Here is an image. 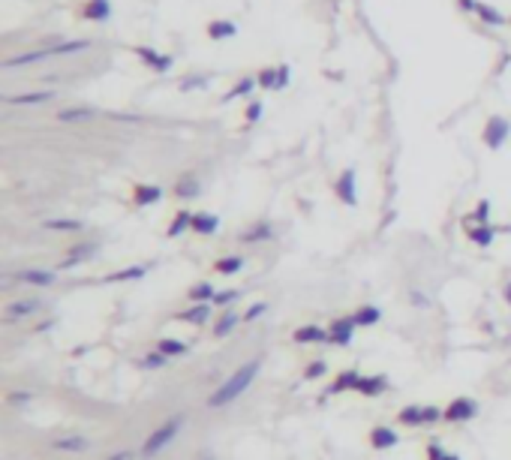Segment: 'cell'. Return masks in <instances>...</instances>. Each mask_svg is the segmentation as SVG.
<instances>
[{
    "instance_id": "cell-1",
    "label": "cell",
    "mask_w": 511,
    "mask_h": 460,
    "mask_svg": "<svg viewBox=\"0 0 511 460\" xmlns=\"http://www.w3.org/2000/svg\"><path fill=\"white\" fill-rule=\"evenodd\" d=\"M259 370H262V358H250L247 364H241L235 370V373L226 379V383L214 391V394L208 397V406L211 409H223V406H229L232 400H238L244 394V391L253 385V379L259 376Z\"/></svg>"
},
{
    "instance_id": "cell-2",
    "label": "cell",
    "mask_w": 511,
    "mask_h": 460,
    "mask_svg": "<svg viewBox=\"0 0 511 460\" xmlns=\"http://www.w3.org/2000/svg\"><path fill=\"white\" fill-rule=\"evenodd\" d=\"M180 424H184V415H172V418H168L166 424H160V428H156L151 436H147V442L142 445V454L144 457H154V454H160L163 448L168 445L178 436V430H180Z\"/></svg>"
},
{
    "instance_id": "cell-3",
    "label": "cell",
    "mask_w": 511,
    "mask_h": 460,
    "mask_svg": "<svg viewBox=\"0 0 511 460\" xmlns=\"http://www.w3.org/2000/svg\"><path fill=\"white\" fill-rule=\"evenodd\" d=\"M508 132H511V123L505 120V118H499V115H493L491 120H487V127H484V144L491 151H499L505 144V139H508Z\"/></svg>"
},
{
    "instance_id": "cell-4",
    "label": "cell",
    "mask_w": 511,
    "mask_h": 460,
    "mask_svg": "<svg viewBox=\"0 0 511 460\" xmlns=\"http://www.w3.org/2000/svg\"><path fill=\"white\" fill-rule=\"evenodd\" d=\"M135 54H139L142 63H147L154 73H168V70H172V63H175L172 54H163V51L147 49V46H139V49H135Z\"/></svg>"
},
{
    "instance_id": "cell-5",
    "label": "cell",
    "mask_w": 511,
    "mask_h": 460,
    "mask_svg": "<svg viewBox=\"0 0 511 460\" xmlns=\"http://www.w3.org/2000/svg\"><path fill=\"white\" fill-rule=\"evenodd\" d=\"M475 412H479V403L472 397H457L445 409V418L448 421H469V418H475Z\"/></svg>"
},
{
    "instance_id": "cell-6",
    "label": "cell",
    "mask_w": 511,
    "mask_h": 460,
    "mask_svg": "<svg viewBox=\"0 0 511 460\" xmlns=\"http://www.w3.org/2000/svg\"><path fill=\"white\" fill-rule=\"evenodd\" d=\"M334 189H337V199L343 201V205H355V201H358V193H355V169H346L343 175H340L337 184H334Z\"/></svg>"
},
{
    "instance_id": "cell-7",
    "label": "cell",
    "mask_w": 511,
    "mask_h": 460,
    "mask_svg": "<svg viewBox=\"0 0 511 460\" xmlns=\"http://www.w3.org/2000/svg\"><path fill=\"white\" fill-rule=\"evenodd\" d=\"M352 331H355V319L352 316H343L331 325V331H328V340L337 343V346H346L352 340Z\"/></svg>"
},
{
    "instance_id": "cell-8",
    "label": "cell",
    "mask_w": 511,
    "mask_h": 460,
    "mask_svg": "<svg viewBox=\"0 0 511 460\" xmlns=\"http://www.w3.org/2000/svg\"><path fill=\"white\" fill-rule=\"evenodd\" d=\"M385 388H388V379H385V376H361L355 383V391H361L364 397H376V394H382Z\"/></svg>"
},
{
    "instance_id": "cell-9",
    "label": "cell",
    "mask_w": 511,
    "mask_h": 460,
    "mask_svg": "<svg viewBox=\"0 0 511 460\" xmlns=\"http://www.w3.org/2000/svg\"><path fill=\"white\" fill-rule=\"evenodd\" d=\"M97 115H99V111L94 106H73V108L58 111V120H63V123H82V120H90Z\"/></svg>"
},
{
    "instance_id": "cell-10",
    "label": "cell",
    "mask_w": 511,
    "mask_h": 460,
    "mask_svg": "<svg viewBox=\"0 0 511 460\" xmlns=\"http://www.w3.org/2000/svg\"><path fill=\"white\" fill-rule=\"evenodd\" d=\"M49 99H54V91H27V94L9 97V106H37V103H49Z\"/></svg>"
},
{
    "instance_id": "cell-11",
    "label": "cell",
    "mask_w": 511,
    "mask_h": 460,
    "mask_svg": "<svg viewBox=\"0 0 511 460\" xmlns=\"http://www.w3.org/2000/svg\"><path fill=\"white\" fill-rule=\"evenodd\" d=\"M82 13H85V18H90V21H106V18L111 15V0H87Z\"/></svg>"
},
{
    "instance_id": "cell-12",
    "label": "cell",
    "mask_w": 511,
    "mask_h": 460,
    "mask_svg": "<svg viewBox=\"0 0 511 460\" xmlns=\"http://www.w3.org/2000/svg\"><path fill=\"white\" fill-rule=\"evenodd\" d=\"M160 199H163V187H156V184L135 187V205H156Z\"/></svg>"
},
{
    "instance_id": "cell-13",
    "label": "cell",
    "mask_w": 511,
    "mask_h": 460,
    "mask_svg": "<svg viewBox=\"0 0 511 460\" xmlns=\"http://www.w3.org/2000/svg\"><path fill=\"white\" fill-rule=\"evenodd\" d=\"M97 253V244H78L75 250H70V256L61 262V268H73V265H82V262H87L90 256Z\"/></svg>"
},
{
    "instance_id": "cell-14",
    "label": "cell",
    "mask_w": 511,
    "mask_h": 460,
    "mask_svg": "<svg viewBox=\"0 0 511 460\" xmlns=\"http://www.w3.org/2000/svg\"><path fill=\"white\" fill-rule=\"evenodd\" d=\"M328 331H322L319 325H304V328L295 331V343H325Z\"/></svg>"
},
{
    "instance_id": "cell-15",
    "label": "cell",
    "mask_w": 511,
    "mask_h": 460,
    "mask_svg": "<svg viewBox=\"0 0 511 460\" xmlns=\"http://www.w3.org/2000/svg\"><path fill=\"white\" fill-rule=\"evenodd\" d=\"M90 49V39H66V42H58V46L49 49V58H61V54H75V51H85Z\"/></svg>"
},
{
    "instance_id": "cell-16",
    "label": "cell",
    "mask_w": 511,
    "mask_h": 460,
    "mask_svg": "<svg viewBox=\"0 0 511 460\" xmlns=\"http://www.w3.org/2000/svg\"><path fill=\"white\" fill-rule=\"evenodd\" d=\"M217 229H220V217L217 214H192V232L214 235Z\"/></svg>"
},
{
    "instance_id": "cell-17",
    "label": "cell",
    "mask_w": 511,
    "mask_h": 460,
    "mask_svg": "<svg viewBox=\"0 0 511 460\" xmlns=\"http://www.w3.org/2000/svg\"><path fill=\"white\" fill-rule=\"evenodd\" d=\"M37 310H39V301H33V298H27V301H16V304L6 307V319L16 322V319H21V316H30V313H37Z\"/></svg>"
},
{
    "instance_id": "cell-18",
    "label": "cell",
    "mask_w": 511,
    "mask_h": 460,
    "mask_svg": "<svg viewBox=\"0 0 511 460\" xmlns=\"http://www.w3.org/2000/svg\"><path fill=\"white\" fill-rule=\"evenodd\" d=\"M49 58V49H39V51H30V54H18V58H6L4 61V70H16V66H27V63H39Z\"/></svg>"
},
{
    "instance_id": "cell-19",
    "label": "cell",
    "mask_w": 511,
    "mask_h": 460,
    "mask_svg": "<svg viewBox=\"0 0 511 460\" xmlns=\"http://www.w3.org/2000/svg\"><path fill=\"white\" fill-rule=\"evenodd\" d=\"M370 445L373 448H394L397 445V433L391 428H373L370 430Z\"/></svg>"
},
{
    "instance_id": "cell-20",
    "label": "cell",
    "mask_w": 511,
    "mask_h": 460,
    "mask_svg": "<svg viewBox=\"0 0 511 460\" xmlns=\"http://www.w3.org/2000/svg\"><path fill=\"white\" fill-rule=\"evenodd\" d=\"M475 15H479L484 25H491V27H503L505 25V15L499 13V9H493L491 4H479V6H475Z\"/></svg>"
},
{
    "instance_id": "cell-21",
    "label": "cell",
    "mask_w": 511,
    "mask_h": 460,
    "mask_svg": "<svg viewBox=\"0 0 511 460\" xmlns=\"http://www.w3.org/2000/svg\"><path fill=\"white\" fill-rule=\"evenodd\" d=\"M211 316V304H196V307H190L184 313H178V319L180 322H190V325H202V322H208Z\"/></svg>"
},
{
    "instance_id": "cell-22",
    "label": "cell",
    "mask_w": 511,
    "mask_h": 460,
    "mask_svg": "<svg viewBox=\"0 0 511 460\" xmlns=\"http://www.w3.org/2000/svg\"><path fill=\"white\" fill-rule=\"evenodd\" d=\"M18 280H21V283H30V286H51L54 283V274L51 271H37V268H30V271H21Z\"/></svg>"
},
{
    "instance_id": "cell-23",
    "label": "cell",
    "mask_w": 511,
    "mask_h": 460,
    "mask_svg": "<svg viewBox=\"0 0 511 460\" xmlns=\"http://www.w3.org/2000/svg\"><path fill=\"white\" fill-rule=\"evenodd\" d=\"M238 33V25L235 21H211L208 25V37L211 39H229Z\"/></svg>"
},
{
    "instance_id": "cell-24",
    "label": "cell",
    "mask_w": 511,
    "mask_h": 460,
    "mask_svg": "<svg viewBox=\"0 0 511 460\" xmlns=\"http://www.w3.org/2000/svg\"><path fill=\"white\" fill-rule=\"evenodd\" d=\"M256 87H259V82H256V78H241V82H235V87H232V91L223 97V103H232L235 97H250V94L256 91Z\"/></svg>"
},
{
    "instance_id": "cell-25",
    "label": "cell",
    "mask_w": 511,
    "mask_h": 460,
    "mask_svg": "<svg viewBox=\"0 0 511 460\" xmlns=\"http://www.w3.org/2000/svg\"><path fill=\"white\" fill-rule=\"evenodd\" d=\"M238 322H241V316H238L235 310H226L223 316L217 319V325H214V334H217V337H226V334H229Z\"/></svg>"
},
{
    "instance_id": "cell-26",
    "label": "cell",
    "mask_w": 511,
    "mask_h": 460,
    "mask_svg": "<svg viewBox=\"0 0 511 460\" xmlns=\"http://www.w3.org/2000/svg\"><path fill=\"white\" fill-rule=\"evenodd\" d=\"M175 193L180 196V199H192V196H199V181L192 175H184L180 181L175 184Z\"/></svg>"
},
{
    "instance_id": "cell-27",
    "label": "cell",
    "mask_w": 511,
    "mask_h": 460,
    "mask_svg": "<svg viewBox=\"0 0 511 460\" xmlns=\"http://www.w3.org/2000/svg\"><path fill=\"white\" fill-rule=\"evenodd\" d=\"M187 229H192V214H190V211H178L175 223L168 226V238H178V235L187 232Z\"/></svg>"
},
{
    "instance_id": "cell-28",
    "label": "cell",
    "mask_w": 511,
    "mask_h": 460,
    "mask_svg": "<svg viewBox=\"0 0 511 460\" xmlns=\"http://www.w3.org/2000/svg\"><path fill=\"white\" fill-rule=\"evenodd\" d=\"M271 238V226L268 223H256L253 229H247L244 235H241V241H247V244H256V241H268Z\"/></svg>"
},
{
    "instance_id": "cell-29",
    "label": "cell",
    "mask_w": 511,
    "mask_h": 460,
    "mask_svg": "<svg viewBox=\"0 0 511 460\" xmlns=\"http://www.w3.org/2000/svg\"><path fill=\"white\" fill-rule=\"evenodd\" d=\"M54 448L58 452H85L87 440L85 436H66V440H54Z\"/></svg>"
},
{
    "instance_id": "cell-30",
    "label": "cell",
    "mask_w": 511,
    "mask_h": 460,
    "mask_svg": "<svg viewBox=\"0 0 511 460\" xmlns=\"http://www.w3.org/2000/svg\"><path fill=\"white\" fill-rule=\"evenodd\" d=\"M214 286L211 283H199V286H192L190 289V301H196V304H208V301H214Z\"/></svg>"
},
{
    "instance_id": "cell-31",
    "label": "cell",
    "mask_w": 511,
    "mask_h": 460,
    "mask_svg": "<svg viewBox=\"0 0 511 460\" xmlns=\"http://www.w3.org/2000/svg\"><path fill=\"white\" fill-rule=\"evenodd\" d=\"M469 238H472V244H479V247H491V244H493V238H496V232L484 223V226H479V229H472V232H469Z\"/></svg>"
},
{
    "instance_id": "cell-32",
    "label": "cell",
    "mask_w": 511,
    "mask_h": 460,
    "mask_svg": "<svg viewBox=\"0 0 511 460\" xmlns=\"http://www.w3.org/2000/svg\"><path fill=\"white\" fill-rule=\"evenodd\" d=\"M358 379H361V376L355 373V370H346V373H340L337 383L331 385V394H340V391H346V388H355Z\"/></svg>"
},
{
    "instance_id": "cell-33",
    "label": "cell",
    "mask_w": 511,
    "mask_h": 460,
    "mask_svg": "<svg viewBox=\"0 0 511 460\" xmlns=\"http://www.w3.org/2000/svg\"><path fill=\"white\" fill-rule=\"evenodd\" d=\"M379 316H382L379 307H361L352 319H355V325H361V328H364V325H376V322H379Z\"/></svg>"
},
{
    "instance_id": "cell-34",
    "label": "cell",
    "mask_w": 511,
    "mask_h": 460,
    "mask_svg": "<svg viewBox=\"0 0 511 460\" xmlns=\"http://www.w3.org/2000/svg\"><path fill=\"white\" fill-rule=\"evenodd\" d=\"M214 268H217L220 274H238L244 268V259H241V256H226V259H220Z\"/></svg>"
},
{
    "instance_id": "cell-35",
    "label": "cell",
    "mask_w": 511,
    "mask_h": 460,
    "mask_svg": "<svg viewBox=\"0 0 511 460\" xmlns=\"http://www.w3.org/2000/svg\"><path fill=\"white\" fill-rule=\"evenodd\" d=\"M45 229H51V232H78L82 229V223L78 220H45Z\"/></svg>"
},
{
    "instance_id": "cell-36",
    "label": "cell",
    "mask_w": 511,
    "mask_h": 460,
    "mask_svg": "<svg viewBox=\"0 0 511 460\" xmlns=\"http://www.w3.org/2000/svg\"><path fill=\"white\" fill-rule=\"evenodd\" d=\"M144 271H147L144 265H135V268H127V271L111 274V277H109V283H118V280H139V277H144Z\"/></svg>"
},
{
    "instance_id": "cell-37",
    "label": "cell",
    "mask_w": 511,
    "mask_h": 460,
    "mask_svg": "<svg viewBox=\"0 0 511 460\" xmlns=\"http://www.w3.org/2000/svg\"><path fill=\"white\" fill-rule=\"evenodd\" d=\"M160 352H163L166 358H175V355H184L187 346L180 343V340H163V343H160Z\"/></svg>"
},
{
    "instance_id": "cell-38",
    "label": "cell",
    "mask_w": 511,
    "mask_h": 460,
    "mask_svg": "<svg viewBox=\"0 0 511 460\" xmlns=\"http://www.w3.org/2000/svg\"><path fill=\"white\" fill-rule=\"evenodd\" d=\"M421 415H424V406H409L400 412V421L403 424H421Z\"/></svg>"
},
{
    "instance_id": "cell-39",
    "label": "cell",
    "mask_w": 511,
    "mask_h": 460,
    "mask_svg": "<svg viewBox=\"0 0 511 460\" xmlns=\"http://www.w3.org/2000/svg\"><path fill=\"white\" fill-rule=\"evenodd\" d=\"M166 361H168V358H166L163 352H154V355H147V358H144L142 367H147V370H160V367H166Z\"/></svg>"
},
{
    "instance_id": "cell-40",
    "label": "cell",
    "mask_w": 511,
    "mask_h": 460,
    "mask_svg": "<svg viewBox=\"0 0 511 460\" xmlns=\"http://www.w3.org/2000/svg\"><path fill=\"white\" fill-rule=\"evenodd\" d=\"M259 87H277V70H262L256 75Z\"/></svg>"
},
{
    "instance_id": "cell-41",
    "label": "cell",
    "mask_w": 511,
    "mask_h": 460,
    "mask_svg": "<svg viewBox=\"0 0 511 460\" xmlns=\"http://www.w3.org/2000/svg\"><path fill=\"white\" fill-rule=\"evenodd\" d=\"M262 111H265V106H262V103H256V99H253V103H250V106H247V111H244V118H247V123H256L259 118H262Z\"/></svg>"
},
{
    "instance_id": "cell-42",
    "label": "cell",
    "mask_w": 511,
    "mask_h": 460,
    "mask_svg": "<svg viewBox=\"0 0 511 460\" xmlns=\"http://www.w3.org/2000/svg\"><path fill=\"white\" fill-rule=\"evenodd\" d=\"M487 217H491V201H487V199H481V201H479V208H475V220H479L481 226H484V223H487Z\"/></svg>"
},
{
    "instance_id": "cell-43",
    "label": "cell",
    "mask_w": 511,
    "mask_h": 460,
    "mask_svg": "<svg viewBox=\"0 0 511 460\" xmlns=\"http://www.w3.org/2000/svg\"><path fill=\"white\" fill-rule=\"evenodd\" d=\"M289 78H292V70H289V66H277V87H274V91H280V87H286V85H289Z\"/></svg>"
},
{
    "instance_id": "cell-44",
    "label": "cell",
    "mask_w": 511,
    "mask_h": 460,
    "mask_svg": "<svg viewBox=\"0 0 511 460\" xmlns=\"http://www.w3.org/2000/svg\"><path fill=\"white\" fill-rule=\"evenodd\" d=\"M265 310H268V304H262V301H259V304H253V307H250V310L244 313V319H247V322H253V319H259V316H262Z\"/></svg>"
},
{
    "instance_id": "cell-45",
    "label": "cell",
    "mask_w": 511,
    "mask_h": 460,
    "mask_svg": "<svg viewBox=\"0 0 511 460\" xmlns=\"http://www.w3.org/2000/svg\"><path fill=\"white\" fill-rule=\"evenodd\" d=\"M235 298H238L235 289H229V292H217V295H214V304H232Z\"/></svg>"
},
{
    "instance_id": "cell-46",
    "label": "cell",
    "mask_w": 511,
    "mask_h": 460,
    "mask_svg": "<svg viewBox=\"0 0 511 460\" xmlns=\"http://www.w3.org/2000/svg\"><path fill=\"white\" fill-rule=\"evenodd\" d=\"M439 415H442V412H439L436 406H424V415H421V424H433V421L439 418Z\"/></svg>"
},
{
    "instance_id": "cell-47",
    "label": "cell",
    "mask_w": 511,
    "mask_h": 460,
    "mask_svg": "<svg viewBox=\"0 0 511 460\" xmlns=\"http://www.w3.org/2000/svg\"><path fill=\"white\" fill-rule=\"evenodd\" d=\"M322 373H325V361H316V364L307 367V379H316V376H322Z\"/></svg>"
},
{
    "instance_id": "cell-48",
    "label": "cell",
    "mask_w": 511,
    "mask_h": 460,
    "mask_svg": "<svg viewBox=\"0 0 511 460\" xmlns=\"http://www.w3.org/2000/svg\"><path fill=\"white\" fill-rule=\"evenodd\" d=\"M442 457H445V452H442V448H439L436 442L427 448V460H442Z\"/></svg>"
},
{
    "instance_id": "cell-49",
    "label": "cell",
    "mask_w": 511,
    "mask_h": 460,
    "mask_svg": "<svg viewBox=\"0 0 511 460\" xmlns=\"http://www.w3.org/2000/svg\"><path fill=\"white\" fill-rule=\"evenodd\" d=\"M192 87H204V78H192V82H180V91H192Z\"/></svg>"
},
{
    "instance_id": "cell-50",
    "label": "cell",
    "mask_w": 511,
    "mask_h": 460,
    "mask_svg": "<svg viewBox=\"0 0 511 460\" xmlns=\"http://www.w3.org/2000/svg\"><path fill=\"white\" fill-rule=\"evenodd\" d=\"M463 13H475V6H479V0H457Z\"/></svg>"
},
{
    "instance_id": "cell-51",
    "label": "cell",
    "mask_w": 511,
    "mask_h": 460,
    "mask_svg": "<svg viewBox=\"0 0 511 460\" xmlns=\"http://www.w3.org/2000/svg\"><path fill=\"white\" fill-rule=\"evenodd\" d=\"M106 460H133V454L130 452H115V454L106 457Z\"/></svg>"
},
{
    "instance_id": "cell-52",
    "label": "cell",
    "mask_w": 511,
    "mask_h": 460,
    "mask_svg": "<svg viewBox=\"0 0 511 460\" xmlns=\"http://www.w3.org/2000/svg\"><path fill=\"white\" fill-rule=\"evenodd\" d=\"M27 400H30L27 391H25V394H13V397H9V403H27Z\"/></svg>"
},
{
    "instance_id": "cell-53",
    "label": "cell",
    "mask_w": 511,
    "mask_h": 460,
    "mask_svg": "<svg viewBox=\"0 0 511 460\" xmlns=\"http://www.w3.org/2000/svg\"><path fill=\"white\" fill-rule=\"evenodd\" d=\"M196 460H217V454L214 452H208V448H204V452H199V457Z\"/></svg>"
},
{
    "instance_id": "cell-54",
    "label": "cell",
    "mask_w": 511,
    "mask_h": 460,
    "mask_svg": "<svg viewBox=\"0 0 511 460\" xmlns=\"http://www.w3.org/2000/svg\"><path fill=\"white\" fill-rule=\"evenodd\" d=\"M505 301H508V304H511V283L505 286Z\"/></svg>"
},
{
    "instance_id": "cell-55",
    "label": "cell",
    "mask_w": 511,
    "mask_h": 460,
    "mask_svg": "<svg viewBox=\"0 0 511 460\" xmlns=\"http://www.w3.org/2000/svg\"><path fill=\"white\" fill-rule=\"evenodd\" d=\"M442 460H460V457H457V454H445V457H442Z\"/></svg>"
},
{
    "instance_id": "cell-56",
    "label": "cell",
    "mask_w": 511,
    "mask_h": 460,
    "mask_svg": "<svg viewBox=\"0 0 511 460\" xmlns=\"http://www.w3.org/2000/svg\"><path fill=\"white\" fill-rule=\"evenodd\" d=\"M508 21H511V18H508Z\"/></svg>"
}]
</instances>
